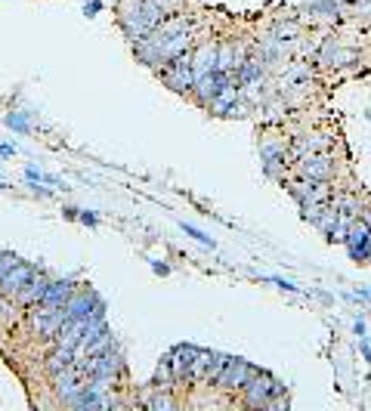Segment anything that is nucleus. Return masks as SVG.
Wrapping results in <instances>:
<instances>
[{
    "label": "nucleus",
    "instance_id": "nucleus-11",
    "mask_svg": "<svg viewBox=\"0 0 371 411\" xmlns=\"http://www.w3.org/2000/svg\"><path fill=\"white\" fill-rule=\"evenodd\" d=\"M46 275L44 273H35L25 282V288L19 291V297H16V303H22V307H35V303H41V297L46 294Z\"/></svg>",
    "mask_w": 371,
    "mask_h": 411
},
{
    "label": "nucleus",
    "instance_id": "nucleus-9",
    "mask_svg": "<svg viewBox=\"0 0 371 411\" xmlns=\"http://www.w3.org/2000/svg\"><path fill=\"white\" fill-rule=\"evenodd\" d=\"M251 374H254V368H251L244 359H229L217 383H220V387H226V390H238V387L244 390V383L251 381Z\"/></svg>",
    "mask_w": 371,
    "mask_h": 411
},
{
    "label": "nucleus",
    "instance_id": "nucleus-20",
    "mask_svg": "<svg viewBox=\"0 0 371 411\" xmlns=\"http://www.w3.org/2000/svg\"><path fill=\"white\" fill-rule=\"evenodd\" d=\"M297 35H300V28H297V25L294 22H282V25H278V28H275V41H294V37Z\"/></svg>",
    "mask_w": 371,
    "mask_h": 411
},
{
    "label": "nucleus",
    "instance_id": "nucleus-17",
    "mask_svg": "<svg viewBox=\"0 0 371 411\" xmlns=\"http://www.w3.org/2000/svg\"><path fill=\"white\" fill-rule=\"evenodd\" d=\"M322 145H325V139H322V136L297 139V143H294V158H303V155H309V152H319Z\"/></svg>",
    "mask_w": 371,
    "mask_h": 411
},
{
    "label": "nucleus",
    "instance_id": "nucleus-25",
    "mask_svg": "<svg viewBox=\"0 0 371 411\" xmlns=\"http://www.w3.org/2000/svg\"><path fill=\"white\" fill-rule=\"evenodd\" d=\"M170 405H174V402H170L168 396H158V399H152V408H158V411H161V408H170Z\"/></svg>",
    "mask_w": 371,
    "mask_h": 411
},
{
    "label": "nucleus",
    "instance_id": "nucleus-31",
    "mask_svg": "<svg viewBox=\"0 0 371 411\" xmlns=\"http://www.w3.org/2000/svg\"><path fill=\"white\" fill-rule=\"evenodd\" d=\"M12 155V145H0V158H10Z\"/></svg>",
    "mask_w": 371,
    "mask_h": 411
},
{
    "label": "nucleus",
    "instance_id": "nucleus-26",
    "mask_svg": "<svg viewBox=\"0 0 371 411\" xmlns=\"http://www.w3.org/2000/svg\"><path fill=\"white\" fill-rule=\"evenodd\" d=\"M307 75H309V68H294V71L288 75V81H303Z\"/></svg>",
    "mask_w": 371,
    "mask_h": 411
},
{
    "label": "nucleus",
    "instance_id": "nucleus-4",
    "mask_svg": "<svg viewBox=\"0 0 371 411\" xmlns=\"http://www.w3.org/2000/svg\"><path fill=\"white\" fill-rule=\"evenodd\" d=\"M244 393H248L251 405H269V402H273L275 396L282 393V383L273 381L269 374H263V371H254V374H251V381L244 383Z\"/></svg>",
    "mask_w": 371,
    "mask_h": 411
},
{
    "label": "nucleus",
    "instance_id": "nucleus-13",
    "mask_svg": "<svg viewBox=\"0 0 371 411\" xmlns=\"http://www.w3.org/2000/svg\"><path fill=\"white\" fill-rule=\"evenodd\" d=\"M210 68H217V50L210 44H204V46H198L195 56H192V75H195V81H198V77H204Z\"/></svg>",
    "mask_w": 371,
    "mask_h": 411
},
{
    "label": "nucleus",
    "instance_id": "nucleus-27",
    "mask_svg": "<svg viewBox=\"0 0 371 411\" xmlns=\"http://www.w3.org/2000/svg\"><path fill=\"white\" fill-rule=\"evenodd\" d=\"M84 10H87V16H96V12L102 10V3H99V0H90V3L84 6Z\"/></svg>",
    "mask_w": 371,
    "mask_h": 411
},
{
    "label": "nucleus",
    "instance_id": "nucleus-18",
    "mask_svg": "<svg viewBox=\"0 0 371 411\" xmlns=\"http://www.w3.org/2000/svg\"><path fill=\"white\" fill-rule=\"evenodd\" d=\"M226 356H210V365L208 371H204V381H210V383H217L220 381V374H223V368H226Z\"/></svg>",
    "mask_w": 371,
    "mask_h": 411
},
{
    "label": "nucleus",
    "instance_id": "nucleus-21",
    "mask_svg": "<svg viewBox=\"0 0 371 411\" xmlns=\"http://www.w3.org/2000/svg\"><path fill=\"white\" fill-rule=\"evenodd\" d=\"M6 124H10L12 130H19V134H25V130H28V121H25L22 111H12V115H6Z\"/></svg>",
    "mask_w": 371,
    "mask_h": 411
},
{
    "label": "nucleus",
    "instance_id": "nucleus-7",
    "mask_svg": "<svg viewBox=\"0 0 371 411\" xmlns=\"http://www.w3.org/2000/svg\"><path fill=\"white\" fill-rule=\"evenodd\" d=\"M300 174L307 176V180H313V183H325L331 176V158L328 155H322V152H309V155H303L300 158Z\"/></svg>",
    "mask_w": 371,
    "mask_h": 411
},
{
    "label": "nucleus",
    "instance_id": "nucleus-3",
    "mask_svg": "<svg viewBox=\"0 0 371 411\" xmlns=\"http://www.w3.org/2000/svg\"><path fill=\"white\" fill-rule=\"evenodd\" d=\"M168 68H164V81L170 84L174 90H195V75H192V56H189V50L180 53V56H174L170 62H164Z\"/></svg>",
    "mask_w": 371,
    "mask_h": 411
},
{
    "label": "nucleus",
    "instance_id": "nucleus-22",
    "mask_svg": "<svg viewBox=\"0 0 371 411\" xmlns=\"http://www.w3.org/2000/svg\"><path fill=\"white\" fill-rule=\"evenodd\" d=\"M353 59H356L353 50H337L334 46V53H331V65H347V62H353Z\"/></svg>",
    "mask_w": 371,
    "mask_h": 411
},
{
    "label": "nucleus",
    "instance_id": "nucleus-8",
    "mask_svg": "<svg viewBox=\"0 0 371 411\" xmlns=\"http://www.w3.org/2000/svg\"><path fill=\"white\" fill-rule=\"evenodd\" d=\"M232 84H229V71H223V68H210L204 77H198L195 81V90H198V96L201 99H214V96H220L223 90H229Z\"/></svg>",
    "mask_w": 371,
    "mask_h": 411
},
{
    "label": "nucleus",
    "instance_id": "nucleus-2",
    "mask_svg": "<svg viewBox=\"0 0 371 411\" xmlns=\"http://www.w3.org/2000/svg\"><path fill=\"white\" fill-rule=\"evenodd\" d=\"M53 383H56L59 399H62V402H75L78 396H81V390L90 383V377L84 374L78 365H69V368H62V371L53 374Z\"/></svg>",
    "mask_w": 371,
    "mask_h": 411
},
{
    "label": "nucleus",
    "instance_id": "nucleus-24",
    "mask_svg": "<svg viewBox=\"0 0 371 411\" xmlns=\"http://www.w3.org/2000/svg\"><path fill=\"white\" fill-rule=\"evenodd\" d=\"M16 257H12V254H0V278H3V273H6V269H12V266H16Z\"/></svg>",
    "mask_w": 371,
    "mask_h": 411
},
{
    "label": "nucleus",
    "instance_id": "nucleus-23",
    "mask_svg": "<svg viewBox=\"0 0 371 411\" xmlns=\"http://www.w3.org/2000/svg\"><path fill=\"white\" fill-rule=\"evenodd\" d=\"M183 229H186V232H189V235H192V238H198V241H201V244H210V248H214V238H208V235H204V232H201V229L189 226V223H183Z\"/></svg>",
    "mask_w": 371,
    "mask_h": 411
},
{
    "label": "nucleus",
    "instance_id": "nucleus-15",
    "mask_svg": "<svg viewBox=\"0 0 371 411\" xmlns=\"http://www.w3.org/2000/svg\"><path fill=\"white\" fill-rule=\"evenodd\" d=\"M238 65H242V59H238V53H235V46H220L217 50V68H223V71H235Z\"/></svg>",
    "mask_w": 371,
    "mask_h": 411
},
{
    "label": "nucleus",
    "instance_id": "nucleus-6",
    "mask_svg": "<svg viewBox=\"0 0 371 411\" xmlns=\"http://www.w3.org/2000/svg\"><path fill=\"white\" fill-rule=\"evenodd\" d=\"M35 275V269L28 266V263H16L12 269H6L3 278H0V294L6 297V300H16L19 291L25 288V282Z\"/></svg>",
    "mask_w": 371,
    "mask_h": 411
},
{
    "label": "nucleus",
    "instance_id": "nucleus-29",
    "mask_svg": "<svg viewBox=\"0 0 371 411\" xmlns=\"http://www.w3.org/2000/svg\"><path fill=\"white\" fill-rule=\"evenodd\" d=\"M269 282H275V284H278V288H284V291H297V288H294V284H291V282H284V278H269Z\"/></svg>",
    "mask_w": 371,
    "mask_h": 411
},
{
    "label": "nucleus",
    "instance_id": "nucleus-28",
    "mask_svg": "<svg viewBox=\"0 0 371 411\" xmlns=\"http://www.w3.org/2000/svg\"><path fill=\"white\" fill-rule=\"evenodd\" d=\"M155 3L161 6L164 12H170V10H174V6H177V3H180V0H155Z\"/></svg>",
    "mask_w": 371,
    "mask_h": 411
},
{
    "label": "nucleus",
    "instance_id": "nucleus-19",
    "mask_svg": "<svg viewBox=\"0 0 371 411\" xmlns=\"http://www.w3.org/2000/svg\"><path fill=\"white\" fill-rule=\"evenodd\" d=\"M210 356H214V353H201V349H195V359H192L189 377H204V371H208V365H210Z\"/></svg>",
    "mask_w": 371,
    "mask_h": 411
},
{
    "label": "nucleus",
    "instance_id": "nucleus-10",
    "mask_svg": "<svg viewBox=\"0 0 371 411\" xmlns=\"http://www.w3.org/2000/svg\"><path fill=\"white\" fill-rule=\"evenodd\" d=\"M192 359H195V347H186V343H180V347H177L174 353H170V359H168L170 374H174L177 381L189 377V371H192Z\"/></svg>",
    "mask_w": 371,
    "mask_h": 411
},
{
    "label": "nucleus",
    "instance_id": "nucleus-16",
    "mask_svg": "<svg viewBox=\"0 0 371 411\" xmlns=\"http://www.w3.org/2000/svg\"><path fill=\"white\" fill-rule=\"evenodd\" d=\"M260 75H263V68L257 59H248V62L238 65V84H254V81H260Z\"/></svg>",
    "mask_w": 371,
    "mask_h": 411
},
{
    "label": "nucleus",
    "instance_id": "nucleus-30",
    "mask_svg": "<svg viewBox=\"0 0 371 411\" xmlns=\"http://www.w3.org/2000/svg\"><path fill=\"white\" fill-rule=\"evenodd\" d=\"M81 220H84V223H87V226H96V217H93V214H90V210H84V214H81Z\"/></svg>",
    "mask_w": 371,
    "mask_h": 411
},
{
    "label": "nucleus",
    "instance_id": "nucleus-14",
    "mask_svg": "<svg viewBox=\"0 0 371 411\" xmlns=\"http://www.w3.org/2000/svg\"><path fill=\"white\" fill-rule=\"evenodd\" d=\"M69 365H75V349H69V347H56L50 356H46V368H50L53 374L69 368Z\"/></svg>",
    "mask_w": 371,
    "mask_h": 411
},
{
    "label": "nucleus",
    "instance_id": "nucleus-5",
    "mask_svg": "<svg viewBox=\"0 0 371 411\" xmlns=\"http://www.w3.org/2000/svg\"><path fill=\"white\" fill-rule=\"evenodd\" d=\"M343 241H347L350 257H353V260H368V257H371V226L365 220H353V223H350Z\"/></svg>",
    "mask_w": 371,
    "mask_h": 411
},
{
    "label": "nucleus",
    "instance_id": "nucleus-1",
    "mask_svg": "<svg viewBox=\"0 0 371 411\" xmlns=\"http://www.w3.org/2000/svg\"><path fill=\"white\" fill-rule=\"evenodd\" d=\"M161 16H164V10L155 0H124V6H121V25L134 41L149 37L161 25Z\"/></svg>",
    "mask_w": 371,
    "mask_h": 411
},
{
    "label": "nucleus",
    "instance_id": "nucleus-12",
    "mask_svg": "<svg viewBox=\"0 0 371 411\" xmlns=\"http://www.w3.org/2000/svg\"><path fill=\"white\" fill-rule=\"evenodd\" d=\"M71 294H75V284H71L69 278H62V282H50L46 284V294L41 297V303H46V307H65Z\"/></svg>",
    "mask_w": 371,
    "mask_h": 411
}]
</instances>
